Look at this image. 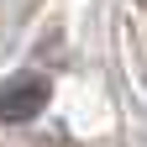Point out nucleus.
Instances as JSON below:
<instances>
[{
  "label": "nucleus",
  "mask_w": 147,
  "mask_h": 147,
  "mask_svg": "<svg viewBox=\"0 0 147 147\" xmlns=\"http://www.w3.org/2000/svg\"><path fill=\"white\" fill-rule=\"evenodd\" d=\"M53 100V84H47V74H5L0 79V126H26L37 121L47 110Z\"/></svg>",
  "instance_id": "f257e3e1"
}]
</instances>
